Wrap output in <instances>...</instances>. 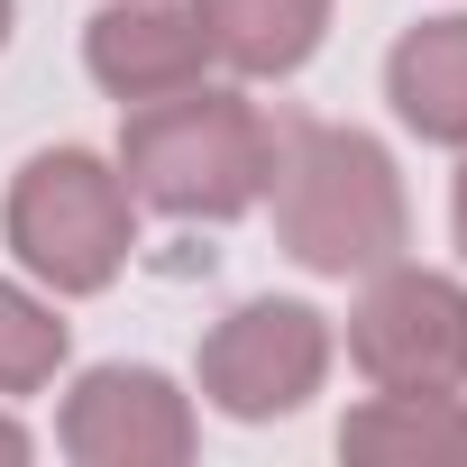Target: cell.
Masks as SVG:
<instances>
[{
    "mask_svg": "<svg viewBox=\"0 0 467 467\" xmlns=\"http://www.w3.org/2000/svg\"><path fill=\"white\" fill-rule=\"evenodd\" d=\"M266 202H275L285 257L312 275H376L412 248V202H403L394 156L339 119H285L275 129Z\"/></svg>",
    "mask_w": 467,
    "mask_h": 467,
    "instance_id": "1",
    "label": "cell"
},
{
    "mask_svg": "<svg viewBox=\"0 0 467 467\" xmlns=\"http://www.w3.org/2000/svg\"><path fill=\"white\" fill-rule=\"evenodd\" d=\"M266 165H275V119L248 92L183 83L165 101H129L119 174L165 220H239V211H257Z\"/></svg>",
    "mask_w": 467,
    "mask_h": 467,
    "instance_id": "2",
    "label": "cell"
},
{
    "mask_svg": "<svg viewBox=\"0 0 467 467\" xmlns=\"http://www.w3.org/2000/svg\"><path fill=\"white\" fill-rule=\"evenodd\" d=\"M0 220H10L19 266H28L37 285H56V294H101V285H119V266H129V248H138V192H129V174H119L110 156H92V147H47V156H28Z\"/></svg>",
    "mask_w": 467,
    "mask_h": 467,
    "instance_id": "3",
    "label": "cell"
},
{
    "mask_svg": "<svg viewBox=\"0 0 467 467\" xmlns=\"http://www.w3.org/2000/svg\"><path fill=\"white\" fill-rule=\"evenodd\" d=\"M348 358L376 394H458L467 385V285L431 266H376L348 312Z\"/></svg>",
    "mask_w": 467,
    "mask_h": 467,
    "instance_id": "4",
    "label": "cell"
},
{
    "mask_svg": "<svg viewBox=\"0 0 467 467\" xmlns=\"http://www.w3.org/2000/svg\"><path fill=\"white\" fill-rule=\"evenodd\" d=\"M330 376V321L294 294H257L202 339V394L229 421H285Z\"/></svg>",
    "mask_w": 467,
    "mask_h": 467,
    "instance_id": "5",
    "label": "cell"
},
{
    "mask_svg": "<svg viewBox=\"0 0 467 467\" xmlns=\"http://www.w3.org/2000/svg\"><path fill=\"white\" fill-rule=\"evenodd\" d=\"M56 440L83 467H183L202 449V421H192V394H174V376H156V367H92L65 394Z\"/></svg>",
    "mask_w": 467,
    "mask_h": 467,
    "instance_id": "6",
    "label": "cell"
},
{
    "mask_svg": "<svg viewBox=\"0 0 467 467\" xmlns=\"http://www.w3.org/2000/svg\"><path fill=\"white\" fill-rule=\"evenodd\" d=\"M83 65L129 110V101H165V92L202 83L211 74V37L192 19V0H110L83 28Z\"/></svg>",
    "mask_w": 467,
    "mask_h": 467,
    "instance_id": "7",
    "label": "cell"
},
{
    "mask_svg": "<svg viewBox=\"0 0 467 467\" xmlns=\"http://www.w3.org/2000/svg\"><path fill=\"white\" fill-rule=\"evenodd\" d=\"M385 101L412 138L431 147H467V10L458 19H421L394 37L385 56Z\"/></svg>",
    "mask_w": 467,
    "mask_h": 467,
    "instance_id": "8",
    "label": "cell"
},
{
    "mask_svg": "<svg viewBox=\"0 0 467 467\" xmlns=\"http://www.w3.org/2000/svg\"><path fill=\"white\" fill-rule=\"evenodd\" d=\"M192 19L211 37V65L266 83V74L312 65V47L330 28V0H192Z\"/></svg>",
    "mask_w": 467,
    "mask_h": 467,
    "instance_id": "9",
    "label": "cell"
},
{
    "mask_svg": "<svg viewBox=\"0 0 467 467\" xmlns=\"http://www.w3.org/2000/svg\"><path fill=\"white\" fill-rule=\"evenodd\" d=\"M339 458L367 467H467V403L458 394H376L339 421Z\"/></svg>",
    "mask_w": 467,
    "mask_h": 467,
    "instance_id": "10",
    "label": "cell"
},
{
    "mask_svg": "<svg viewBox=\"0 0 467 467\" xmlns=\"http://www.w3.org/2000/svg\"><path fill=\"white\" fill-rule=\"evenodd\" d=\"M65 367V321L28 285H0V394H37Z\"/></svg>",
    "mask_w": 467,
    "mask_h": 467,
    "instance_id": "11",
    "label": "cell"
},
{
    "mask_svg": "<svg viewBox=\"0 0 467 467\" xmlns=\"http://www.w3.org/2000/svg\"><path fill=\"white\" fill-rule=\"evenodd\" d=\"M449 220H458V248H467V156H458V192H449Z\"/></svg>",
    "mask_w": 467,
    "mask_h": 467,
    "instance_id": "12",
    "label": "cell"
},
{
    "mask_svg": "<svg viewBox=\"0 0 467 467\" xmlns=\"http://www.w3.org/2000/svg\"><path fill=\"white\" fill-rule=\"evenodd\" d=\"M0 458H28V431H19L10 412H0Z\"/></svg>",
    "mask_w": 467,
    "mask_h": 467,
    "instance_id": "13",
    "label": "cell"
},
{
    "mask_svg": "<svg viewBox=\"0 0 467 467\" xmlns=\"http://www.w3.org/2000/svg\"><path fill=\"white\" fill-rule=\"evenodd\" d=\"M0 47H10V0H0Z\"/></svg>",
    "mask_w": 467,
    "mask_h": 467,
    "instance_id": "14",
    "label": "cell"
}]
</instances>
